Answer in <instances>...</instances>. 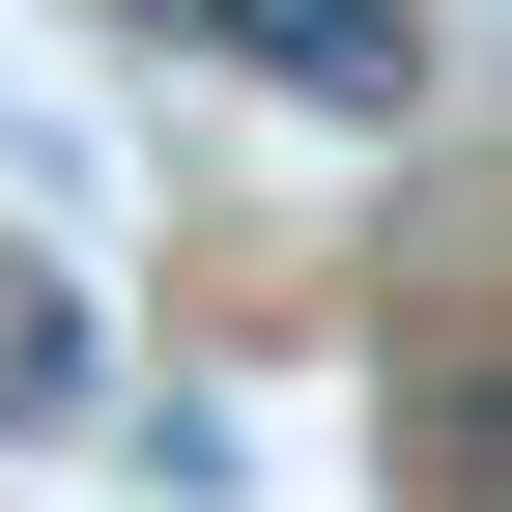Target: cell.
I'll return each mask as SVG.
<instances>
[{"mask_svg": "<svg viewBox=\"0 0 512 512\" xmlns=\"http://www.w3.org/2000/svg\"><path fill=\"white\" fill-rule=\"evenodd\" d=\"M200 57L285 86V114H427V29L399 0H200Z\"/></svg>", "mask_w": 512, "mask_h": 512, "instance_id": "obj_1", "label": "cell"}, {"mask_svg": "<svg viewBox=\"0 0 512 512\" xmlns=\"http://www.w3.org/2000/svg\"><path fill=\"white\" fill-rule=\"evenodd\" d=\"M0 427H114V313H86V256H29V228H0Z\"/></svg>", "mask_w": 512, "mask_h": 512, "instance_id": "obj_2", "label": "cell"}, {"mask_svg": "<svg viewBox=\"0 0 512 512\" xmlns=\"http://www.w3.org/2000/svg\"><path fill=\"white\" fill-rule=\"evenodd\" d=\"M399 484H427V512H512V342L399 370Z\"/></svg>", "mask_w": 512, "mask_h": 512, "instance_id": "obj_3", "label": "cell"}]
</instances>
